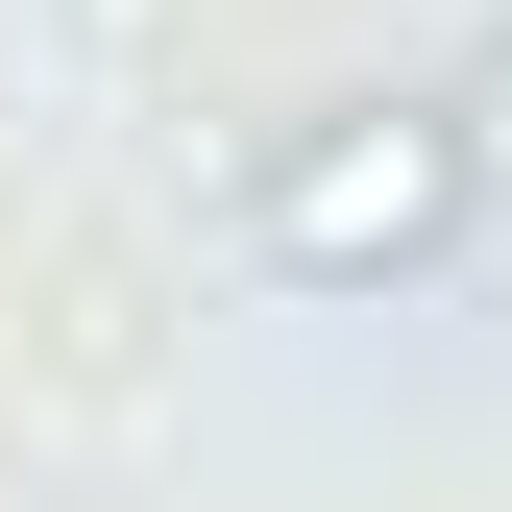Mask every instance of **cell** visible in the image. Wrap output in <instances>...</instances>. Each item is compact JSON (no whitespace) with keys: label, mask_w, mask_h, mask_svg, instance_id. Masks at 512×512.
I'll return each instance as SVG.
<instances>
[{"label":"cell","mask_w":512,"mask_h":512,"mask_svg":"<svg viewBox=\"0 0 512 512\" xmlns=\"http://www.w3.org/2000/svg\"><path fill=\"white\" fill-rule=\"evenodd\" d=\"M464 220H488V122L464 98H317L244 171V269L269 293H415Z\"/></svg>","instance_id":"1"},{"label":"cell","mask_w":512,"mask_h":512,"mask_svg":"<svg viewBox=\"0 0 512 512\" xmlns=\"http://www.w3.org/2000/svg\"><path fill=\"white\" fill-rule=\"evenodd\" d=\"M464 122H488V171H512V49H488V74H464Z\"/></svg>","instance_id":"2"}]
</instances>
